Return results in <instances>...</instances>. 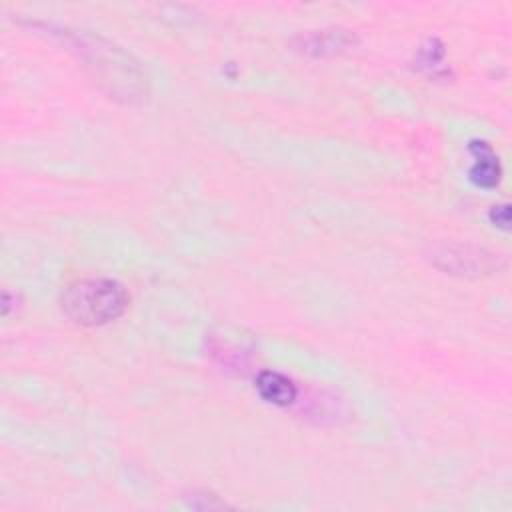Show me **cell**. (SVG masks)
<instances>
[{"mask_svg": "<svg viewBox=\"0 0 512 512\" xmlns=\"http://www.w3.org/2000/svg\"><path fill=\"white\" fill-rule=\"evenodd\" d=\"M126 288L112 278H80L60 292L62 314L78 326H104L128 308Z\"/></svg>", "mask_w": 512, "mask_h": 512, "instance_id": "obj_2", "label": "cell"}, {"mask_svg": "<svg viewBox=\"0 0 512 512\" xmlns=\"http://www.w3.org/2000/svg\"><path fill=\"white\" fill-rule=\"evenodd\" d=\"M28 26L34 30H44L48 36L60 40L66 50L84 62L82 66L110 98L124 104H138L146 100L150 88L148 74L140 62L118 44L106 40L100 34L78 28L56 26L38 20H30Z\"/></svg>", "mask_w": 512, "mask_h": 512, "instance_id": "obj_1", "label": "cell"}, {"mask_svg": "<svg viewBox=\"0 0 512 512\" xmlns=\"http://www.w3.org/2000/svg\"><path fill=\"white\" fill-rule=\"evenodd\" d=\"M488 216H490V220L494 222V226H498V228H502V230H508V228H510V208H508V204L492 206Z\"/></svg>", "mask_w": 512, "mask_h": 512, "instance_id": "obj_7", "label": "cell"}, {"mask_svg": "<svg viewBox=\"0 0 512 512\" xmlns=\"http://www.w3.org/2000/svg\"><path fill=\"white\" fill-rule=\"evenodd\" d=\"M256 390L266 402L274 406H288L296 400L298 394L296 384L286 374L276 370H262L256 378Z\"/></svg>", "mask_w": 512, "mask_h": 512, "instance_id": "obj_6", "label": "cell"}, {"mask_svg": "<svg viewBox=\"0 0 512 512\" xmlns=\"http://www.w3.org/2000/svg\"><path fill=\"white\" fill-rule=\"evenodd\" d=\"M294 48L310 54V56H330L346 50L354 44V34L342 28H324V30H308L298 34L292 40Z\"/></svg>", "mask_w": 512, "mask_h": 512, "instance_id": "obj_4", "label": "cell"}, {"mask_svg": "<svg viewBox=\"0 0 512 512\" xmlns=\"http://www.w3.org/2000/svg\"><path fill=\"white\" fill-rule=\"evenodd\" d=\"M468 150L474 158L470 166V180L480 188H496L502 178V166L492 146L484 140H472Z\"/></svg>", "mask_w": 512, "mask_h": 512, "instance_id": "obj_5", "label": "cell"}, {"mask_svg": "<svg viewBox=\"0 0 512 512\" xmlns=\"http://www.w3.org/2000/svg\"><path fill=\"white\" fill-rule=\"evenodd\" d=\"M496 260V254L472 244L440 242L430 248V262L436 268L456 276L490 274L498 266Z\"/></svg>", "mask_w": 512, "mask_h": 512, "instance_id": "obj_3", "label": "cell"}]
</instances>
